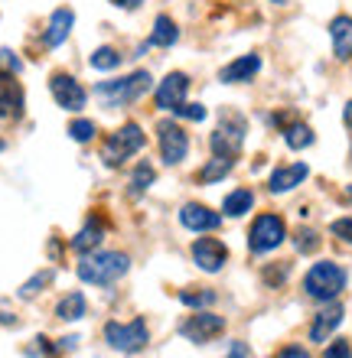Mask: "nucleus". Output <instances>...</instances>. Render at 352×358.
I'll list each match as a JSON object with an SVG mask.
<instances>
[{
  "label": "nucleus",
  "mask_w": 352,
  "mask_h": 358,
  "mask_svg": "<svg viewBox=\"0 0 352 358\" xmlns=\"http://www.w3.org/2000/svg\"><path fill=\"white\" fill-rule=\"evenodd\" d=\"M131 271V257L124 251H92L78 261V277L92 287H111Z\"/></svg>",
  "instance_id": "nucleus-1"
},
{
  "label": "nucleus",
  "mask_w": 352,
  "mask_h": 358,
  "mask_svg": "<svg viewBox=\"0 0 352 358\" xmlns=\"http://www.w3.org/2000/svg\"><path fill=\"white\" fill-rule=\"evenodd\" d=\"M304 290L307 296H314L320 303H333L346 290V271L333 261H316L304 277Z\"/></svg>",
  "instance_id": "nucleus-2"
},
{
  "label": "nucleus",
  "mask_w": 352,
  "mask_h": 358,
  "mask_svg": "<svg viewBox=\"0 0 352 358\" xmlns=\"http://www.w3.org/2000/svg\"><path fill=\"white\" fill-rule=\"evenodd\" d=\"M150 72H134V76L127 78H111V82H98L95 85V94L101 98V101L108 104V108H121V104H131L137 101L147 88H150Z\"/></svg>",
  "instance_id": "nucleus-3"
},
{
  "label": "nucleus",
  "mask_w": 352,
  "mask_h": 358,
  "mask_svg": "<svg viewBox=\"0 0 352 358\" xmlns=\"http://www.w3.org/2000/svg\"><path fill=\"white\" fill-rule=\"evenodd\" d=\"M105 342L111 345L115 352H124V355H137V352L147 349L150 342V329H147V320L137 316L131 322H108L105 326Z\"/></svg>",
  "instance_id": "nucleus-4"
},
{
  "label": "nucleus",
  "mask_w": 352,
  "mask_h": 358,
  "mask_svg": "<svg viewBox=\"0 0 352 358\" xmlns=\"http://www.w3.org/2000/svg\"><path fill=\"white\" fill-rule=\"evenodd\" d=\"M143 131L137 127V124H124V127H118L111 137L105 141V147H101V160H105V166H121L124 160H131L134 153L143 147Z\"/></svg>",
  "instance_id": "nucleus-5"
},
{
  "label": "nucleus",
  "mask_w": 352,
  "mask_h": 358,
  "mask_svg": "<svg viewBox=\"0 0 352 358\" xmlns=\"http://www.w3.org/2000/svg\"><path fill=\"white\" fill-rule=\"evenodd\" d=\"M284 238H287L284 218L274 215V212H265V215L255 218V225L248 231V248H251V255H267V251L284 245Z\"/></svg>",
  "instance_id": "nucleus-6"
},
{
  "label": "nucleus",
  "mask_w": 352,
  "mask_h": 358,
  "mask_svg": "<svg viewBox=\"0 0 352 358\" xmlns=\"http://www.w3.org/2000/svg\"><path fill=\"white\" fill-rule=\"evenodd\" d=\"M241 141H245V121L238 114L225 111L222 114V127L209 137V147L216 157H232L235 160L238 150H241Z\"/></svg>",
  "instance_id": "nucleus-7"
},
{
  "label": "nucleus",
  "mask_w": 352,
  "mask_h": 358,
  "mask_svg": "<svg viewBox=\"0 0 352 358\" xmlns=\"http://www.w3.org/2000/svg\"><path fill=\"white\" fill-rule=\"evenodd\" d=\"M157 141H160V157L167 166H176V163L186 160V153H190V134L183 131L176 121L157 124Z\"/></svg>",
  "instance_id": "nucleus-8"
},
{
  "label": "nucleus",
  "mask_w": 352,
  "mask_h": 358,
  "mask_svg": "<svg viewBox=\"0 0 352 358\" xmlns=\"http://www.w3.org/2000/svg\"><path fill=\"white\" fill-rule=\"evenodd\" d=\"M222 332H225V320L222 316H216V313H196V316H190V320L180 326V336L183 339L196 342V345H206V342L219 339Z\"/></svg>",
  "instance_id": "nucleus-9"
},
{
  "label": "nucleus",
  "mask_w": 352,
  "mask_h": 358,
  "mask_svg": "<svg viewBox=\"0 0 352 358\" xmlns=\"http://www.w3.org/2000/svg\"><path fill=\"white\" fill-rule=\"evenodd\" d=\"M49 92H52V98H56V104L62 111H82L88 101L85 88L78 85L72 76H66V72H56L49 78Z\"/></svg>",
  "instance_id": "nucleus-10"
},
{
  "label": "nucleus",
  "mask_w": 352,
  "mask_h": 358,
  "mask_svg": "<svg viewBox=\"0 0 352 358\" xmlns=\"http://www.w3.org/2000/svg\"><path fill=\"white\" fill-rule=\"evenodd\" d=\"M192 261L206 273H219L229 261V248L222 245L219 238H196L192 241Z\"/></svg>",
  "instance_id": "nucleus-11"
},
{
  "label": "nucleus",
  "mask_w": 352,
  "mask_h": 358,
  "mask_svg": "<svg viewBox=\"0 0 352 358\" xmlns=\"http://www.w3.org/2000/svg\"><path fill=\"white\" fill-rule=\"evenodd\" d=\"M23 117V88L13 72H0V124H13Z\"/></svg>",
  "instance_id": "nucleus-12"
},
{
  "label": "nucleus",
  "mask_w": 352,
  "mask_h": 358,
  "mask_svg": "<svg viewBox=\"0 0 352 358\" xmlns=\"http://www.w3.org/2000/svg\"><path fill=\"white\" fill-rule=\"evenodd\" d=\"M186 92H190V78L183 76V72H170V76L160 82V88L153 92V104H157L160 111H173L176 104L186 101Z\"/></svg>",
  "instance_id": "nucleus-13"
},
{
  "label": "nucleus",
  "mask_w": 352,
  "mask_h": 358,
  "mask_svg": "<svg viewBox=\"0 0 352 358\" xmlns=\"http://www.w3.org/2000/svg\"><path fill=\"white\" fill-rule=\"evenodd\" d=\"M180 222H183V228H190V231H216V228L222 225V215H216L212 208L199 206V202H190V206H183Z\"/></svg>",
  "instance_id": "nucleus-14"
},
{
  "label": "nucleus",
  "mask_w": 352,
  "mask_h": 358,
  "mask_svg": "<svg viewBox=\"0 0 352 358\" xmlns=\"http://www.w3.org/2000/svg\"><path fill=\"white\" fill-rule=\"evenodd\" d=\"M72 27H76V13L69 7H59L52 17H49V27H46V36H43V43H46L49 49L62 46L69 39V33H72Z\"/></svg>",
  "instance_id": "nucleus-15"
},
{
  "label": "nucleus",
  "mask_w": 352,
  "mask_h": 358,
  "mask_svg": "<svg viewBox=\"0 0 352 358\" xmlns=\"http://www.w3.org/2000/svg\"><path fill=\"white\" fill-rule=\"evenodd\" d=\"M307 176H310V170H307V163H294V166H281V170L271 173V179H267V189H271L274 196H281V192H290V189H297Z\"/></svg>",
  "instance_id": "nucleus-16"
},
{
  "label": "nucleus",
  "mask_w": 352,
  "mask_h": 358,
  "mask_svg": "<svg viewBox=\"0 0 352 358\" xmlns=\"http://www.w3.org/2000/svg\"><path fill=\"white\" fill-rule=\"evenodd\" d=\"M258 72H261V59L251 52V56H241V59H235V62H229V66L219 72V78L225 85H238V82H251Z\"/></svg>",
  "instance_id": "nucleus-17"
},
{
  "label": "nucleus",
  "mask_w": 352,
  "mask_h": 358,
  "mask_svg": "<svg viewBox=\"0 0 352 358\" xmlns=\"http://www.w3.org/2000/svg\"><path fill=\"white\" fill-rule=\"evenodd\" d=\"M343 306L339 303H330L326 310H320L316 313V320H314V326H310V339L314 342H326L330 336H333V329L343 322Z\"/></svg>",
  "instance_id": "nucleus-18"
},
{
  "label": "nucleus",
  "mask_w": 352,
  "mask_h": 358,
  "mask_svg": "<svg viewBox=\"0 0 352 358\" xmlns=\"http://www.w3.org/2000/svg\"><path fill=\"white\" fill-rule=\"evenodd\" d=\"M330 39H333V52L339 62L352 59V17H336L330 23Z\"/></svg>",
  "instance_id": "nucleus-19"
},
{
  "label": "nucleus",
  "mask_w": 352,
  "mask_h": 358,
  "mask_svg": "<svg viewBox=\"0 0 352 358\" xmlns=\"http://www.w3.org/2000/svg\"><path fill=\"white\" fill-rule=\"evenodd\" d=\"M101 238H105V225H101L98 218H88L85 228L72 238V251H78V255H92V251H98Z\"/></svg>",
  "instance_id": "nucleus-20"
},
{
  "label": "nucleus",
  "mask_w": 352,
  "mask_h": 358,
  "mask_svg": "<svg viewBox=\"0 0 352 358\" xmlns=\"http://www.w3.org/2000/svg\"><path fill=\"white\" fill-rule=\"evenodd\" d=\"M251 206H255L251 189H235V192H229V196H225V202H222V212H225L229 218H241L245 212H251Z\"/></svg>",
  "instance_id": "nucleus-21"
},
{
  "label": "nucleus",
  "mask_w": 352,
  "mask_h": 358,
  "mask_svg": "<svg viewBox=\"0 0 352 358\" xmlns=\"http://www.w3.org/2000/svg\"><path fill=\"white\" fill-rule=\"evenodd\" d=\"M56 316L62 322H78L85 320V296L82 293H69V296H62L56 306Z\"/></svg>",
  "instance_id": "nucleus-22"
},
{
  "label": "nucleus",
  "mask_w": 352,
  "mask_h": 358,
  "mask_svg": "<svg viewBox=\"0 0 352 358\" xmlns=\"http://www.w3.org/2000/svg\"><path fill=\"white\" fill-rule=\"evenodd\" d=\"M180 39V29H176V23H173L167 13H160V17L153 20V33H150V46H173Z\"/></svg>",
  "instance_id": "nucleus-23"
},
{
  "label": "nucleus",
  "mask_w": 352,
  "mask_h": 358,
  "mask_svg": "<svg viewBox=\"0 0 352 358\" xmlns=\"http://www.w3.org/2000/svg\"><path fill=\"white\" fill-rule=\"evenodd\" d=\"M232 166H235L232 157H212V160L199 170V182H219V179H225L232 173Z\"/></svg>",
  "instance_id": "nucleus-24"
},
{
  "label": "nucleus",
  "mask_w": 352,
  "mask_h": 358,
  "mask_svg": "<svg viewBox=\"0 0 352 358\" xmlns=\"http://www.w3.org/2000/svg\"><path fill=\"white\" fill-rule=\"evenodd\" d=\"M316 137H314V131L307 127V124H290V127H284V143L290 147V150H304V147H310Z\"/></svg>",
  "instance_id": "nucleus-25"
},
{
  "label": "nucleus",
  "mask_w": 352,
  "mask_h": 358,
  "mask_svg": "<svg viewBox=\"0 0 352 358\" xmlns=\"http://www.w3.org/2000/svg\"><path fill=\"white\" fill-rule=\"evenodd\" d=\"M118 66H121V52L115 46H98L92 52V69H98V72H111Z\"/></svg>",
  "instance_id": "nucleus-26"
},
{
  "label": "nucleus",
  "mask_w": 352,
  "mask_h": 358,
  "mask_svg": "<svg viewBox=\"0 0 352 358\" xmlns=\"http://www.w3.org/2000/svg\"><path fill=\"white\" fill-rule=\"evenodd\" d=\"M153 179H157V170H153L150 163H141V166L134 170V176H131V196H134V199L143 196V192L150 189Z\"/></svg>",
  "instance_id": "nucleus-27"
},
{
  "label": "nucleus",
  "mask_w": 352,
  "mask_h": 358,
  "mask_svg": "<svg viewBox=\"0 0 352 358\" xmlns=\"http://www.w3.org/2000/svg\"><path fill=\"white\" fill-rule=\"evenodd\" d=\"M294 248L300 251V255H314L316 248H320V235H316L314 228H300L294 235Z\"/></svg>",
  "instance_id": "nucleus-28"
},
{
  "label": "nucleus",
  "mask_w": 352,
  "mask_h": 358,
  "mask_svg": "<svg viewBox=\"0 0 352 358\" xmlns=\"http://www.w3.org/2000/svg\"><path fill=\"white\" fill-rule=\"evenodd\" d=\"M180 303H186V306H209V303H216V293L212 290H183Z\"/></svg>",
  "instance_id": "nucleus-29"
},
{
  "label": "nucleus",
  "mask_w": 352,
  "mask_h": 358,
  "mask_svg": "<svg viewBox=\"0 0 352 358\" xmlns=\"http://www.w3.org/2000/svg\"><path fill=\"white\" fill-rule=\"evenodd\" d=\"M95 124L92 121H72L69 124V134H72V141H78V143H88L92 137H95Z\"/></svg>",
  "instance_id": "nucleus-30"
},
{
  "label": "nucleus",
  "mask_w": 352,
  "mask_h": 358,
  "mask_svg": "<svg viewBox=\"0 0 352 358\" xmlns=\"http://www.w3.org/2000/svg\"><path fill=\"white\" fill-rule=\"evenodd\" d=\"M49 280H52V273H49V271L36 273V277H33L29 283H23V287H20V296H23V300H33V296L39 293V287H46Z\"/></svg>",
  "instance_id": "nucleus-31"
},
{
  "label": "nucleus",
  "mask_w": 352,
  "mask_h": 358,
  "mask_svg": "<svg viewBox=\"0 0 352 358\" xmlns=\"http://www.w3.org/2000/svg\"><path fill=\"white\" fill-rule=\"evenodd\" d=\"M173 114H176V117H186V121H206V108H202V104H176V108H173Z\"/></svg>",
  "instance_id": "nucleus-32"
},
{
  "label": "nucleus",
  "mask_w": 352,
  "mask_h": 358,
  "mask_svg": "<svg viewBox=\"0 0 352 358\" xmlns=\"http://www.w3.org/2000/svg\"><path fill=\"white\" fill-rule=\"evenodd\" d=\"M287 273H290V264H287V261H277L271 271H265V280L271 283V287H277V283L287 280Z\"/></svg>",
  "instance_id": "nucleus-33"
},
{
  "label": "nucleus",
  "mask_w": 352,
  "mask_h": 358,
  "mask_svg": "<svg viewBox=\"0 0 352 358\" xmlns=\"http://www.w3.org/2000/svg\"><path fill=\"white\" fill-rule=\"evenodd\" d=\"M330 228H333L336 238H343L346 245H352V218H336Z\"/></svg>",
  "instance_id": "nucleus-34"
},
{
  "label": "nucleus",
  "mask_w": 352,
  "mask_h": 358,
  "mask_svg": "<svg viewBox=\"0 0 352 358\" xmlns=\"http://www.w3.org/2000/svg\"><path fill=\"white\" fill-rule=\"evenodd\" d=\"M326 358H352V345L346 339H336L330 349H326Z\"/></svg>",
  "instance_id": "nucleus-35"
},
{
  "label": "nucleus",
  "mask_w": 352,
  "mask_h": 358,
  "mask_svg": "<svg viewBox=\"0 0 352 358\" xmlns=\"http://www.w3.org/2000/svg\"><path fill=\"white\" fill-rule=\"evenodd\" d=\"M0 69H7V72H20V69H23V62H20L10 49H0Z\"/></svg>",
  "instance_id": "nucleus-36"
},
{
  "label": "nucleus",
  "mask_w": 352,
  "mask_h": 358,
  "mask_svg": "<svg viewBox=\"0 0 352 358\" xmlns=\"http://www.w3.org/2000/svg\"><path fill=\"white\" fill-rule=\"evenodd\" d=\"M225 358H255V355H251V349H248V342H232Z\"/></svg>",
  "instance_id": "nucleus-37"
},
{
  "label": "nucleus",
  "mask_w": 352,
  "mask_h": 358,
  "mask_svg": "<svg viewBox=\"0 0 352 358\" xmlns=\"http://www.w3.org/2000/svg\"><path fill=\"white\" fill-rule=\"evenodd\" d=\"M274 358H310V352L300 349V345H287V349H281Z\"/></svg>",
  "instance_id": "nucleus-38"
},
{
  "label": "nucleus",
  "mask_w": 352,
  "mask_h": 358,
  "mask_svg": "<svg viewBox=\"0 0 352 358\" xmlns=\"http://www.w3.org/2000/svg\"><path fill=\"white\" fill-rule=\"evenodd\" d=\"M108 3H115V7H121V10H137L141 7V0H108Z\"/></svg>",
  "instance_id": "nucleus-39"
},
{
  "label": "nucleus",
  "mask_w": 352,
  "mask_h": 358,
  "mask_svg": "<svg viewBox=\"0 0 352 358\" xmlns=\"http://www.w3.org/2000/svg\"><path fill=\"white\" fill-rule=\"evenodd\" d=\"M343 121H346V127H349V131H352V101L346 104V114H343Z\"/></svg>",
  "instance_id": "nucleus-40"
},
{
  "label": "nucleus",
  "mask_w": 352,
  "mask_h": 358,
  "mask_svg": "<svg viewBox=\"0 0 352 358\" xmlns=\"http://www.w3.org/2000/svg\"><path fill=\"white\" fill-rule=\"evenodd\" d=\"M349 199H352V186H349Z\"/></svg>",
  "instance_id": "nucleus-41"
},
{
  "label": "nucleus",
  "mask_w": 352,
  "mask_h": 358,
  "mask_svg": "<svg viewBox=\"0 0 352 358\" xmlns=\"http://www.w3.org/2000/svg\"><path fill=\"white\" fill-rule=\"evenodd\" d=\"M349 157H352V153H349Z\"/></svg>",
  "instance_id": "nucleus-42"
}]
</instances>
